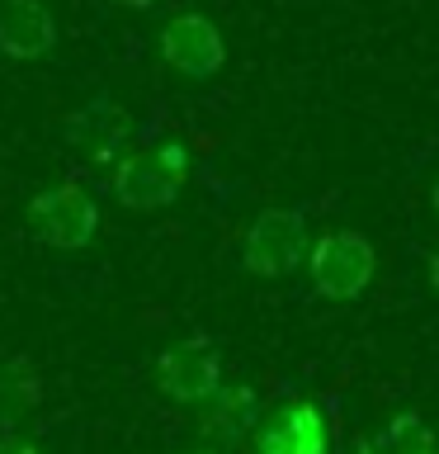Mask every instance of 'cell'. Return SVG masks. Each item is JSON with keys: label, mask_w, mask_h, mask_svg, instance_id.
Here are the masks:
<instances>
[{"label": "cell", "mask_w": 439, "mask_h": 454, "mask_svg": "<svg viewBox=\"0 0 439 454\" xmlns=\"http://www.w3.org/2000/svg\"><path fill=\"white\" fill-rule=\"evenodd\" d=\"M307 279L312 289L321 298H331V303H350V298H359L368 284L378 275V251L374 241L364 232H350V227H340V232H326L307 247Z\"/></svg>", "instance_id": "obj_2"}, {"label": "cell", "mask_w": 439, "mask_h": 454, "mask_svg": "<svg viewBox=\"0 0 439 454\" xmlns=\"http://www.w3.org/2000/svg\"><path fill=\"white\" fill-rule=\"evenodd\" d=\"M184 180H189V147H184V142H156V147L127 152L113 161L109 190L123 208L156 213V208L175 204Z\"/></svg>", "instance_id": "obj_1"}, {"label": "cell", "mask_w": 439, "mask_h": 454, "mask_svg": "<svg viewBox=\"0 0 439 454\" xmlns=\"http://www.w3.org/2000/svg\"><path fill=\"white\" fill-rule=\"evenodd\" d=\"M307 218L297 208H265L255 213L241 241V270L255 279H283L307 261Z\"/></svg>", "instance_id": "obj_4"}, {"label": "cell", "mask_w": 439, "mask_h": 454, "mask_svg": "<svg viewBox=\"0 0 439 454\" xmlns=\"http://www.w3.org/2000/svg\"><path fill=\"white\" fill-rule=\"evenodd\" d=\"M250 454H331V417L317 397H293L250 431Z\"/></svg>", "instance_id": "obj_8"}, {"label": "cell", "mask_w": 439, "mask_h": 454, "mask_svg": "<svg viewBox=\"0 0 439 454\" xmlns=\"http://www.w3.org/2000/svg\"><path fill=\"white\" fill-rule=\"evenodd\" d=\"M133 137V119L113 95H95L90 105H81L76 114H66L62 123V142L66 152L85 166H113Z\"/></svg>", "instance_id": "obj_6"}, {"label": "cell", "mask_w": 439, "mask_h": 454, "mask_svg": "<svg viewBox=\"0 0 439 454\" xmlns=\"http://www.w3.org/2000/svg\"><path fill=\"white\" fill-rule=\"evenodd\" d=\"M156 388L180 407H204L222 388V355L204 336H184L156 355Z\"/></svg>", "instance_id": "obj_5"}, {"label": "cell", "mask_w": 439, "mask_h": 454, "mask_svg": "<svg viewBox=\"0 0 439 454\" xmlns=\"http://www.w3.org/2000/svg\"><path fill=\"white\" fill-rule=\"evenodd\" d=\"M156 52L161 62L184 81H208L227 67V43H222V28L208 20V14H175L166 20V28L156 34Z\"/></svg>", "instance_id": "obj_7"}, {"label": "cell", "mask_w": 439, "mask_h": 454, "mask_svg": "<svg viewBox=\"0 0 439 454\" xmlns=\"http://www.w3.org/2000/svg\"><path fill=\"white\" fill-rule=\"evenodd\" d=\"M28 232L52 251H85L99 237V204L85 184L66 180L28 199Z\"/></svg>", "instance_id": "obj_3"}, {"label": "cell", "mask_w": 439, "mask_h": 454, "mask_svg": "<svg viewBox=\"0 0 439 454\" xmlns=\"http://www.w3.org/2000/svg\"><path fill=\"white\" fill-rule=\"evenodd\" d=\"M255 426H260V393L250 383H222L204 403V417H198V431L212 445H241Z\"/></svg>", "instance_id": "obj_10"}, {"label": "cell", "mask_w": 439, "mask_h": 454, "mask_svg": "<svg viewBox=\"0 0 439 454\" xmlns=\"http://www.w3.org/2000/svg\"><path fill=\"white\" fill-rule=\"evenodd\" d=\"M57 48V20L42 0H0V52L38 62Z\"/></svg>", "instance_id": "obj_9"}, {"label": "cell", "mask_w": 439, "mask_h": 454, "mask_svg": "<svg viewBox=\"0 0 439 454\" xmlns=\"http://www.w3.org/2000/svg\"><path fill=\"white\" fill-rule=\"evenodd\" d=\"M42 403V379L24 355H0V426H19Z\"/></svg>", "instance_id": "obj_11"}, {"label": "cell", "mask_w": 439, "mask_h": 454, "mask_svg": "<svg viewBox=\"0 0 439 454\" xmlns=\"http://www.w3.org/2000/svg\"><path fill=\"white\" fill-rule=\"evenodd\" d=\"M184 454H218V450H184Z\"/></svg>", "instance_id": "obj_17"}, {"label": "cell", "mask_w": 439, "mask_h": 454, "mask_svg": "<svg viewBox=\"0 0 439 454\" xmlns=\"http://www.w3.org/2000/svg\"><path fill=\"white\" fill-rule=\"evenodd\" d=\"M430 289L439 294V247L430 251Z\"/></svg>", "instance_id": "obj_14"}, {"label": "cell", "mask_w": 439, "mask_h": 454, "mask_svg": "<svg viewBox=\"0 0 439 454\" xmlns=\"http://www.w3.org/2000/svg\"><path fill=\"white\" fill-rule=\"evenodd\" d=\"M0 454H42L34 440H24V435H14V431H5L0 435Z\"/></svg>", "instance_id": "obj_13"}, {"label": "cell", "mask_w": 439, "mask_h": 454, "mask_svg": "<svg viewBox=\"0 0 439 454\" xmlns=\"http://www.w3.org/2000/svg\"><path fill=\"white\" fill-rule=\"evenodd\" d=\"M430 204H435V218H439V180H435V190H430Z\"/></svg>", "instance_id": "obj_16"}, {"label": "cell", "mask_w": 439, "mask_h": 454, "mask_svg": "<svg viewBox=\"0 0 439 454\" xmlns=\"http://www.w3.org/2000/svg\"><path fill=\"white\" fill-rule=\"evenodd\" d=\"M354 454H439L435 431L425 426L416 411H397L388 426H378L374 435H359Z\"/></svg>", "instance_id": "obj_12"}, {"label": "cell", "mask_w": 439, "mask_h": 454, "mask_svg": "<svg viewBox=\"0 0 439 454\" xmlns=\"http://www.w3.org/2000/svg\"><path fill=\"white\" fill-rule=\"evenodd\" d=\"M119 5H123V10H151L156 0H119Z\"/></svg>", "instance_id": "obj_15"}]
</instances>
